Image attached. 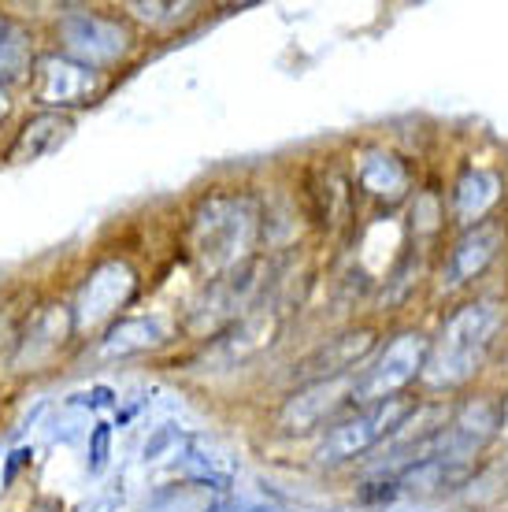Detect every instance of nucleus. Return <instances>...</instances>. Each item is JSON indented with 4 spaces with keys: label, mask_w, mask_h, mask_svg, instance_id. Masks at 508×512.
Returning a JSON list of instances; mask_svg holds the SVG:
<instances>
[{
    "label": "nucleus",
    "mask_w": 508,
    "mask_h": 512,
    "mask_svg": "<svg viewBox=\"0 0 508 512\" xmlns=\"http://www.w3.org/2000/svg\"><path fill=\"white\" fill-rule=\"evenodd\" d=\"M260 223H264V212L253 193H208L193 208L190 227H186L190 260L208 279L238 271L242 264H249L260 242Z\"/></svg>",
    "instance_id": "nucleus-1"
},
{
    "label": "nucleus",
    "mask_w": 508,
    "mask_h": 512,
    "mask_svg": "<svg viewBox=\"0 0 508 512\" xmlns=\"http://www.w3.org/2000/svg\"><path fill=\"white\" fill-rule=\"evenodd\" d=\"M501 327H505V308L497 305L494 297H483V301L457 308L438 331V338L427 346L420 379L431 390L464 386L486 364Z\"/></svg>",
    "instance_id": "nucleus-2"
},
{
    "label": "nucleus",
    "mask_w": 508,
    "mask_h": 512,
    "mask_svg": "<svg viewBox=\"0 0 508 512\" xmlns=\"http://www.w3.org/2000/svg\"><path fill=\"white\" fill-rule=\"evenodd\" d=\"M416 401L412 397H386V401H375V405H364V409L342 420L331 435L316 446V461L319 464H345L364 457L368 449L382 446L390 435H401L412 416H416Z\"/></svg>",
    "instance_id": "nucleus-3"
},
{
    "label": "nucleus",
    "mask_w": 508,
    "mask_h": 512,
    "mask_svg": "<svg viewBox=\"0 0 508 512\" xmlns=\"http://www.w3.org/2000/svg\"><path fill=\"white\" fill-rule=\"evenodd\" d=\"M138 294V271L127 260H104L89 271L86 282L78 286L75 301H71V327L75 334H89L97 327H112V320Z\"/></svg>",
    "instance_id": "nucleus-4"
},
{
    "label": "nucleus",
    "mask_w": 508,
    "mask_h": 512,
    "mask_svg": "<svg viewBox=\"0 0 508 512\" xmlns=\"http://www.w3.org/2000/svg\"><path fill=\"white\" fill-rule=\"evenodd\" d=\"M427 357V338L416 331L397 334L390 346L382 349L379 357L371 360L364 372L349 383V401L353 405H375L386 397H397L423 368Z\"/></svg>",
    "instance_id": "nucleus-5"
},
{
    "label": "nucleus",
    "mask_w": 508,
    "mask_h": 512,
    "mask_svg": "<svg viewBox=\"0 0 508 512\" xmlns=\"http://www.w3.org/2000/svg\"><path fill=\"white\" fill-rule=\"evenodd\" d=\"M104 71L86 67L71 60V56H41L34 64V82L30 93L34 101L52 108V112H64V108H86L104 93Z\"/></svg>",
    "instance_id": "nucleus-6"
},
{
    "label": "nucleus",
    "mask_w": 508,
    "mask_h": 512,
    "mask_svg": "<svg viewBox=\"0 0 508 512\" xmlns=\"http://www.w3.org/2000/svg\"><path fill=\"white\" fill-rule=\"evenodd\" d=\"M130 30L119 19H108V15L97 12H71L60 19V45H64V56L78 60L86 67H108L115 60H123L130 52Z\"/></svg>",
    "instance_id": "nucleus-7"
},
{
    "label": "nucleus",
    "mask_w": 508,
    "mask_h": 512,
    "mask_svg": "<svg viewBox=\"0 0 508 512\" xmlns=\"http://www.w3.org/2000/svg\"><path fill=\"white\" fill-rule=\"evenodd\" d=\"M371 346H375V334L368 327H360V331H345L338 338H327L319 349H312L297 368H293V379H301V383H327V379H342L349 375L360 364V360L368 357Z\"/></svg>",
    "instance_id": "nucleus-8"
},
{
    "label": "nucleus",
    "mask_w": 508,
    "mask_h": 512,
    "mask_svg": "<svg viewBox=\"0 0 508 512\" xmlns=\"http://www.w3.org/2000/svg\"><path fill=\"white\" fill-rule=\"evenodd\" d=\"M501 249H505V227L494 223V219L475 223V227L453 245V253H449V260H445V286L457 290V286L471 282L475 275H483V271L497 260Z\"/></svg>",
    "instance_id": "nucleus-9"
},
{
    "label": "nucleus",
    "mask_w": 508,
    "mask_h": 512,
    "mask_svg": "<svg viewBox=\"0 0 508 512\" xmlns=\"http://www.w3.org/2000/svg\"><path fill=\"white\" fill-rule=\"evenodd\" d=\"M71 334H75V327H71V308H64V305L41 308L38 316L26 323L23 338H19L15 364H19V368H38L52 353H60V346H64Z\"/></svg>",
    "instance_id": "nucleus-10"
},
{
    "label": "nucleus",
    "mask_w": 508,
    "mask_h": 512,
    "mask_svg": "<svg viewBox=\"0 0 508 512\" xmlns=\"http://www.w3.org/2000/svg\"><path fill=\"white\" fill-rule=\"evenodd\" d=\"M171 338V323L164 316H127V320H115L108 331H104L101 346H97V357L101 360H123V357H138V353H149V349L164 346Z\"/></svg>",
    "instance_id": "nucleus-11"
},
{
    "label": "nucleus",
    "mask_w": 508,
    "mask_h": 512,
    "mask_svg": "<svg viewBox=\"0 0 508 512\" xmlns=\"http://www.w3.org/2000/svg\"><path fill=\"white\" fill-rule=\"evenodd\" d=\"M356 182H360V190L371 193V197H379V201H401L412 186L408 179V167L401 156H394L390 149H379V145H368V149H360L356 153Z\"/></svg>",
    "instance_id": "nucleus-12"
},
{
    "label": "nucleus",
    "mask_w": 508,
    "mask_h": 512,
    "mask_svg": "<svg viewBox=\"0 0 508 512\" xmlns=\"http://www.w3.org/2000/svg\"><path fill=\"white\" fill-rule=\"evenodd\" d=\"M256 268L253 264H242L230 275H219V279H208V297L204 305L193 308V320H230L234 312H242V305H249V297L256 294Z\"/></svg>",
    "instance_id": "nucleus-13"
},
{
    "label": "nucleus",
    "mask_w": 508,
    "mask_h": 512,
    "mask_svg": "<svg viewBox=\"0 0 508 512\" xmlns=\"http://www.w3.org/2000/svg\"><path fill=\"white\" fill-rule=\"evenodd\" d=\"M71 119L64 112H41L26 123L19 134H15L12 149H8V160L15 164H26V160H38V156L52 153V149H60L67 138H71Z\"/></svg>",
    "instance_id": "nucleus-14"
},
{
    "label": "nucleus",
    "mask_w": 508,
    "mask_h": 512,
    "mask_svg": "<svg viewBox=\"0 0 508 512\" xmlns=\"http://www.w3.org/2000/svg\"><path fill=\"white\" fill-rule=\"evenodd\" d=\"M501 197V175L497 171H486V167H471L464 171L453 190V212H457L460 223H479V219L497 205Z\"/></svg>",
    "instance_id": "nucleus-15"
},
{
    "label": "nucleus",
    "mask_w": 508,
    "mask_h": 512,
    "mask_svg": "<svg viewBox=\"0 0 508 512\" xmlns=\"http://www.w3.org/2000/svg\"><path fill=\"white\" fill-rule=\"evenodd\" d=\"M34 38L15 19L0 15V86H15L26 75H34Z\"/></svg>",
    "instance_id": "nucleus-16"
},
{
    "label": "nucleus",
    "mask_w": 508,
    "mask_h": 512,
    "mask_svg": "<svg viewBox=\"0 0 508 512\" xmlns=\"http://www.w3.org/2000/svg\"><path fill=\"white\" fill-rule=\"evenodd\" d=\"M130 12L149 26H178L197 15V4H130Z\"/></svg>",
    "instance_id": "nucleus-17"
},
{
    "label": "nucleus",
    "mask_w": 508,
    "mask_h": 512,
    "mask_svg": "<svg viewBox=\"0 0 508 512\" xmlns=\"http://www.w3.org/2000/svg\"><path fill=\"white\" fill-rule=\"evenodd\" d=\"M108 442H112V427L97 423L93 435H89V472H101L104 468V461H108Z\"/></svg>",
    "instance_id": "nucleus-18"
},
{
    "label": "nucleus",
    "mask_w": 508,
    "mask_h": 512,
    "mask_svg": "<svg viewBox=\"0 0 508 512\" xmlns=\"http://www.w3.org/2000/svg\"><path fill=\"white\" fill-rule=\"evenodd\" d=\"M26 461H30V453H26V449H15V453H12V461H8V468H4V483H12L15 472H19V468H23Z\"/></svg>",
    "instance_id": "nucleus-19"
},
{
    "label": "nucleus",
    "mask_w": 508,
    "mask_h": 512,
    "mask_svg": "<svg viewBox=\"0 0 508 512\" xmlns=\"http://www.w3.org/2000/svg\"><path fill=\"white\" fill-rule=\"evenodd\" d=\"M208 512H279V509H227V505H212Z\"/></svg>",
    "instance_id": "nucleus-20"
},
{
    "label": "nucleus",
    "mask_w": 508,
    "mask_h": 512,
    "mask_svg": "<svg viewBox=\"0 0 508 512\" xmlns=\"http://www.w3.org/2000/svg\"><path fill=\"white\" fill-rule=\"evenodd\" d=\"M112 509V501H97V505H86L82 512H108Z\"/></svg>",
    "instance_id": "nucleus-21"
},
{
    "label": "nucleus",
    "mask_w": 508,
    "mask_h": 512,
    "mask_svg": "<svg viewBox=\"0 0 508 512\" xmlns=\"http://www.w3.org/2000/svg\"><path fill=\"white\" fill-rule=\"evenodd\" d=\"M8 116V97H4V90H0V119Z\"/></svg>",
    "instance_id": "nucleus-22"
}]
</instances>
